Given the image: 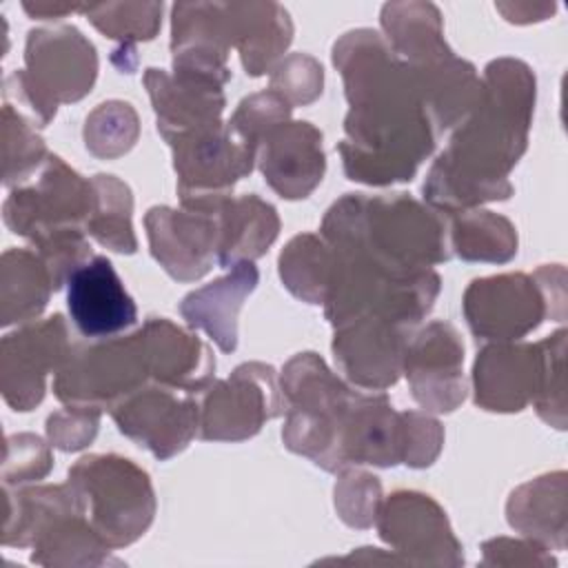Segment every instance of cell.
Returning a JSON list of instances; mask_svg holds the SVG:
<instances>
[{
  "label": "cell",
  "instance_id": "1",
  "mask_svg": "<svg viewBox=\"0 0 568 568\" xmlns=\"http://www.w3.org/2000/svg\"><path fill=\"white\" fill-rule=\"evenodd\" d=\"M333 62L351 102L339 144L346 175L368 184L410 180L439 133L413 69L371 29L346 33Z\"/></svg>",
  "mask_w": 568,
  "mask_h": 568
},
{
  "label": "cell",
  "instance_id": "26",
  "mask_svg": "<svg viewBox=\"0 0 568 568\" xmlns=\"http://www.w3.org/2000/svg\"><path fill=\"white\" fill-rule=\"evenodd\" d=\"M53 280L40 255L27 248H9L2 253V326L36 320L51 295Z\"/></svg>",
  "mask_w": 568,
  "mask_h": 568
},
{
  "label": "cell",
  "instance_id": "42",
  "mask_svg": "<svg viewBox=\"0 0 568 568\" xmlns=\"http://www.w3.org/2000/svg\"><path fill=\"white\" fill-rule=\"evenodd\" d=\"M22 9L31 18H40V20H51V18H62V16L73 13V11H84V7L60 4V2H24Z\"/></svg>",
  "mask_w": 568,
  "mask_h": 568
},
{
  "label": "cell",
  "instance_id": "7",
  "mask_svg": "<svg viewBox=\"0 0 568 568\" xmlns=\"http://www.w3.org/2000/svg\"><path fill=\"white\" fill-rule=\"evenodd\" d=\"M93 206V184L58 155L49 153L44 164L4 200V224L33 244L44 237L82 229Z\"/></svg>",
  "mask_w": 568,
  "mask_h": 568
},
{
  "label": "cell",
  "instance_id": "23",
  "mask_svg": "<svg viewBox=\"0 0 568 568\" xmlns=\"http://www.w3.org/2000/svg\"><path fill=\"white\" fill-rule=\"evenodd\" d=\"M217 264L229 268L237 262H253L264 255L280 231L277 211L257 195L226 200L220 206Z\"/></svg>",
  "mask_w": 568,
  "mask_h": 568
},
{
  "label": "cell",
  "instance_id": "14",
  "mask_svg": "<svg viewBox=\"0 0 568 568\" xmlns=\"http://www.w3.org/2000/svg\"><path fill=\"white\" fill-rule=\"evenodd\" d=\"M379 535L408 564H459V544L444 510L422 493H393L377 510Z\"/></svg>",
  "mask_w": 568,
  "mask_h": 568
},
{
  "label": "cell",
  "instance_id": "2",
  "mask_svg": "<svg viewBox=\"0 0 568 568\" xmlns=\"http://www.w3.org/2000/svg\"><path fill=\"white\" fill-rule=\"evenodd\" d=\"M532 102L535 75L524 62L513 58L490 62L477 106L424 182L426 200L455 213L508 197L513 186L506 175L526 149Z\"/></svg>",
  "mask_w": 568,
  "mask_h": 568
},
{
  "label": "cell",
  "instance_id": "28",
  "mask_svg": "<svg viewBox=\"0 0 568 568\" xmlns=\"http://www.w3.org/2000/svg\"><path fill=\"white\" fill-rule=\"evenodd\" d=\"M93 184V206L87 217V233L93 235L102 246L118 253H135L138 240L133 235L131 213L133 197L131 189L115 175H95Z\"/></svg>",
  "mask_w": 568,
  "mask_h": 568
},
{
  "label": "cell",
  "instance_id": "16",
  "mask_svg": "<svg viewBox=\"0 0 568 568\" xmlns=\"http://www.w3.org/2000/svg\"><path fill=\"white\" fill-rule=\"evenodd\" d=\"M408 339V326L379 317H359L335 328L333 353L351 382L382 390L397 382Z\"/></svg>",
  "mask_w": 568,
  "mask_h": 568
},
{
  "label": "cell",
  "instance_id": "34",
  "mask_svg": "<svg viewBox=\"0 0 568 568\" xmlns=\"http://www.w3.org/2000/svg\"><path fill=\"white\" fill-rule=\"evenodd\" d=\"M87 18L100 29L104 36L122 40L126 47L129 42L151 40L160 29V13L162 4L158 2H142V4H95L84 7Z\"/></svg>",
  "mask_w": 568,
  "mask_h": 568
},
{
  "label": "cell",
  "instance_id": "31",
  "mask_svg": "<svg viewBox=\"0 0 568 568\" xmlns=\"http://www.w3.org/2000/svg\"><path fill=\"white\" fill-rule=\"evenodd\" d=\"M559 477L561 473L552 477L546 475L513 493L508 501V521L513 528L526 535H537L548 544L552 535H557V539L564 544V515H552V506L564 504V490L550 499V488Z\"/></svg>",
  "mask_w": 568,
  "mask_h": 568
},
{
  "label": "cell",
  "instance_id": "4",
  "mask_svg": "<svg viewBox=\"0 0 568 568\" xmlns=\"http://www.w3.org/2000/svg\"><path fill=\"white\" fill-rule=\"evenodd\" d=\"M24 71L4 78V104L13 106L33 126H47L58 104L84 98L98 73L93 44L75 27L29 31Z\"/></svg>",
  "mask_w": 568,
  "mask_h": 568
},
{
  "label": "cell",
  "instance_id": "29",
  "mask_svg": "<svg viewBox=\"0 0 568 568\" xmlns=\"http://www.w3.org/2000/svg\"><path fill=\"white\" fill-rule=\"evenodd\" d=\"M333 271V251L320 237L304 233L288 242L280 255V275L286 288L311 302L320 304L326 297Z\"/></svg>",
  "mask_w": 568,
  "mask_h": 568
},
{
  "label": "cell",
  "instance_id": "11",
  "mask_svg": "<svg viewBox=\"0 0 568 568\" xmlns=\"http://www.w3.org/2000/svg\"><path fill=\"white\" fill-rule=\"evenodd\" d=\"M71 351L62 315L29 324L2 337L0 386L13 410H31L44 397V382Z\"/></svg>",
  "mask_w": 568,
  "mask_h": 568
},
{
  "label": "cell",
  "instance_id": "8",
  "mask_svg": "<svg viewBox=\"0 0 568 568\" xmlns=\"http://www.w3.org/2000/svg\"><path fill=\"white\" fill-rule=\"evenodd\" d=\"M275 382V368L251 362L231 377L211 382L200 395V437L237 442L253 437L266 419L286 410Z\"/></svg>",
  "mask_w": 568,
  "mask_h": 568
},
{
  "label": "cell",
  "instance_id": "15",
  "mask_svg": "<svg viewBox=\"0 0 568 568\" xmlns=\"http://www.w3.org/2000/svg\"><path fill=\"white\" fill-rule=\"evenodd\" d=\"M67 306L75 328L91 339L115 337L138 320L133 297L104 255H91L71 271Z\"/></svg>",
  "mask_w": 568,
  "mask_h": 568
},
{
  "label": "cell",
  "instance_id": "24",
  "mask_svg": "<svg viewBox=\"0 0 568 568\" xmlns=\"http://www.w3.org/2000/svg\"><path fill=\"white\" fill-rule=\"evenodd\" d=\"M7 495V519H4V546H29L42 530H47L58 517L82 510L84 504L75 488L67 481L62 486H38V488H4ZM87 515V513H84Z\"/></svg>",
  "mask_w": 568,
  "mask_h": 568
},
{
  "label": "cell",
  "instance_id": "27",
  "mask_svg": "<svg viewBox=\"0 0 568 568\" xmlns=\"http://www.w3.org/2000/svg\"><path fill=\"white\" fill-rule=\"evenodd\" d=\"M31 561L36 564H102L109 555V544L98 535L82 510L58 517L33 541Z\"/></svg>",
  "mask_w": 568,
  "mask_h": 568
},
{
  "label": "cell",
  "instance_id": "35",
  "mask_svg": "<svg viewBox=\"0 0 568 568\" xmlns=\"http://www.w3.org/2000/svg\"><path fill=\"white\" fill-rule=\"evenodd\" d=\"M564 344L566 333L557 331L552 337L539 342V384L535 393L537 413L548 424L564 428Z\"/></svg>",
  "mask_w": 568,
  "mask_h": 568
},
{
  "label": "cell",
  "instance_id": "21",
  "mask_svg": "<svg viewBox=\"0 0 568 568\" xmlns=\"http://www.w3.org/2000/svg\"><path fill=\"white\" fill-rule=\"evenodd\" d=\"M257 280L260 271L253 262H237L224 277L191 291L182 300L180 313L189 326L202 328L222 353H231L237 346L240 308L255 291Z\"/></svg>",
  "mask_w": 568,
  "mask_h": 568
},
{
  "label": "cell",
  "instance_id": "18",
  "mask_svg": "<svg viewBox=\"0 0 568 568\" xmlns=\"http://www.w3.org/2000/svg\"><path fill=\"white\" fill-rule=\"evenodd\" d=\"M144 84L158 115V131L169 144L222 122V84L182 73L169 75L160 69H146Z\"/></svg>",
  "mask_w": 568,
  "mask_h": 568
},
{
  "label": "cell",
  "instance_id": "13",
  "mask_svg": "<svg viewBox=\"0 0 568 568\" xmlns=\"http://www.w3.org/2000/svg\"><path fill=\"white\" fill-rule=\"evenodd\" d=\"M464 346L457 331L446 322H433L408 339L402 371L413 397L426 410L450 413L466 395L462 375Z\"/></svg>",
  "mask_w": 568,
  "mask_h": 568
},
{
  "label": "cell",
  "instance_id": "32",
  "mask_svg": "<svg viewBox=\"0 0 568 568\" xmlns=\"http://www.w3.org/2000/svg\"><path fill=\"white\" fill-rule=\"evenodd\" d=\"M2 153L4 186L27 182L49 158L42 138L33 131V124L9 104H2Z\"/></svg>",
  "mask_w": 568,
  "mask_h": 568
},
{
  "label": "cell",
  "instance_id": "25",
  "mask_svg": "<svg viewBox=\"0 0 568 568\" xmlns=\"http://www.w3.org/2000/svg\"><path fill=\"white\" fill-rule=\"evenodd\" d=\"M382 27L393 51L410 67L437 62L453 51L444 42L439 11L424 2H393L382 9Z\"/></svg>",
  "mask_w": 568,
  "mask_h": 568
},
{
  "label": "cell",
  "instance_id": "37",
  "mask_svg": "<svg viewBox=\"0 0 568 568\" xmlns=\"http://www.w3.org/2000/svg\"><path fill=\"white\" fill-rule=\"evenodd\" d=\"M51 450L40 437L31 433L7 437V453L2 464V479L7 488H18L22 484L42 479L51 470Z\"/></svg>",
  "mask_w": 568,
  "mask_h": 568
},
{
  "label": "cell",
  "instance_id": "5",
  "mask_svg": "<svg viewBox=\"0 0 568 568\" xmlns=\"http://www.w3.org/2000/svg\"><path fill=\"white\" fill-rule=\"evenodd\" d=\"M69 484L84 504L87 519L98 535L120 548L149 528L155 497L149 475L118 455H89L69 470Z\"/></svg>",
  "mask_w": 568,
  "mask_h": 568
},
{
  "label": "cell",
  "instance_id": "36",
  "mask_svg": "<svg viewBox=\"0 0 568 568\" xmlns=\"http://www.w3.org/2000/svg\"><path fill=\"white\" fill-rule=\"evenodd\" d=\"M291 104L275 91H262L240 102L229 126L248 144L257 149V142L275 126L288 122Z\"/></svg>",
  "mask_w": 568,
  "mask_h": 568
},
{
  "label": "cell",
  "instance_id": "38",
  "mask_svg": "<svg viewBox=\"0 0 568 568\" xmlns=\"http://www.w3.org/2000/svg\"><path fill=\"white\" fill-rule=\"evenodd\" d=\"M322 67L306 53H293L277 64L271 78V91L280 93L291 106L308 104L322 93Z\"/></svg>",
  "mask_w": 568,
  "mask_h": 568
},
{
  "label": "cell",
  "instance_id": "19",
  "mask_svg": "<svg viewBox=\"0 0 568 568\" xmlns=\"http://www.w3.org/2000/svg\"><path fill=\"white\" fill-rule=\"evenodd\" d=\"M475 402L486 410H521L537 393L539 344H493L473 368Z\"/></svg>",
  "mask_w": 568,
  "mask_h": 568
},
{
  "label": "cell",
  "instance_id": "40",
  "mask_svg": "<svg viewBox=\"0 0 568 568\" xmlns=\"http://www.w3.org/2000/svg\"><path fill=\"white\" fill-rule=\"evenodd\" d=\"M100 424V410L67 406L47 419L51 446L60 450H80L93 442Z\"/></svg>",
  "mask_w": 568,
  "mask_h": 568
},
{
  "label": "cell",
  "instance_id": "10",
  "mask_svg": "<svg viewBox=\"0 0 568 568\" xmlns=\"http://www.w3.org/2000/svg\"><path fill=\"white\" fill-rule=\"evenodd\" d=\"M111 415L120 433L158 459H169L200 430V395L162 384L142 386L111 408Z\"/></svg>",
  "mask_w": 568,
  "mask_h": 568
},
{
  "label": "cell",
  "instance_id": "17",
  "mask_svg": "<svg viewBox=\"0 0 568 568\" xmlns=\"http://www.w3.org/2000/svg\"><path fill=\"white\" fill-rule=\"evenodd\" d=\"M255 162L282 197H306L324 175L322 133L308 122H284L260 142Z\"/></svg>",
  "mask_w": 568,
  "mask_h": 568
},
{
  "label": "cell",
  "instance_id": "41",
  "mask_svg": "<svg viewBox=\"0 0 568 568\" xmlns=\"http://www.w3.org/2000/svg\"><path fill=\"white\" fill-rule=\"evenodd\" d=\"M402 462L413 468L430 466L442 448V428L424 413H402Z\"/></svg>",
  "mask_w": 568,
  "mask_h": 568
},
{
  "label": "cell",
  "instance_id": "6",
  "mask_svg": "<svg viewBox=\"0 0 568 568\" xmlns=\"http://www.w3.org/2000/svg\"><path fill=\"white\" fill-rule=\"evenodd\" d=\"M151 377L142 328L126 337L71 346L55 371L53 393L67 406L115 408Z\"/></svg>",
  "mask_w": 568,
  "mask_h": 568
},
{
  "label": "cell",
  "instance_id": "3",
  "mask_svg": "<svg viewBox=\"0 0 568 568\" xmlns=\"http://www.w3.org/2000/svg\"><path fill=\"white\" fill-rule=\"evenodd\" d=\"M322 235L335 253L397 275H417L450 257L444 217L404 193L344 195L328 209Z\"/></svg>",
  "mask_w": 568,
  "mask_h": 568
},
{
  "label": "cell",
  "instance_id": "20",
  "mask_svg": "<svg viewBox=\"0 0 568 568\" xmlns=\"http://www.w3.org/2000/svg\"><path fill=\"white\" fill-rule=\"evenodd\" d=\"M142 335L155 384L202 395L213 382L215 357L197 335L175 326L166 317H151L142 326Z\"/></svg>",
  "mask_w": 568,
  "mask_h": 568
},
{
  "label": "cell",
  "instance_id": "9",
  "mask_svg": "<svg viewBox=\"0 0 568 568\" xmlns=\"http://www.w3.org/2000/svg\"><path fill=\"white\" fill-rule=\"evenodd\" d=\"M546 284L524 273L493 275L470 282L464 293V315L470 331L481 339L510 342L537 328L550 315ZM557 306V304H555ZM564 313V308L557 306Z\"/></svg>",
  "mask_w": 568,
  "mask_h": 568
},
{
  "label": "cell",
  "instance_id": "12",
  "mask_svg": "<svg viewBox=\"0 0 568 568\" xmlns=\"http://www.w3.org/2000/svg\"><path fill=\"white\" fill-rule=\"evenodd\" d=\"M220 206L213 211H173L169 206L149 209L144 224L151 253L171 277L193 282L213 266V260L217 262L222 235Z\"/></svg>",
  "mask_w": 568,
  "mask_h": 568
},
{
  "label": "cell",
  "instance_id": "39",
  "mask_svg": "<svg viewBox=\"0 0 568 568\" xmlns=\"http://www.w3.org/2000/svg\"><path fill=\"white\" fill-rule=\"evenodd\" d=\"M379 481L366 473L351 470L335 486V506L339 517L351 526H371L379 510Z\"/></svg>",
  "mask_w": 568,
  "mask_h": 568
},
{
  "label": "cell",
  "instance_id": "30",
  "mask_svg": "<svg viewBox=\"0 0 568 568\" xmlns=\"http://www.w3.org/2000/svg\"><path fill=\"white\" fill-rule=\"evenodd\" d=\"M450 248L468 262H508L517 253L513 224L490 211H466L450 233Z\"/></svg>",
  "mask_w": 568,
  "mask_h": 568
},
{
  "label": "cell",
  "instance_id": "22",
  "mask_svg": "<svg viewBox=\"0 0 568 568\" xmlns=\"http://www.w3.org/2000/svg\"><path fill=\"white\" fill-rule=\"evenodd\" d=\"M224 11L231 47H237L246 73H266L293 36L286 9L275 2H251L224 4Z\"/></svg>",
  "mask_w": 568,
  "mask_h": 568
},
{
  "label": "cell",
  "instance_id": "33",
  "mask_svg": "<svg viewBox=\"0 0 568 568\" xmlns=\"http://www.w3.org/2000/svg\"><path fill=\"white\" fill-rule=\"evenodd\" d=\"M138 138V115L131 104L111 100L89 113L84 122V144L98 158L126 153Z\"/></svg>",
  "mask_w": 568,
  "mask_h": 568
}]
</instances>
